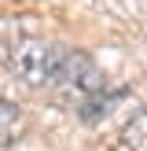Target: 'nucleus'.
I'll return each instance as SVG.
<instances>
[{
  "label": "nucleus",
  "mask_w": 147,
  "mask_h": 151,
  "mask_svg": "<svg viewBox=\"0 0 147 151\" xmlns=\"http://www.w3.org/2000/svg\"><path fill=\"white\" fill-rule=\"evenodd\" d=\"M59 59H63V44H48V41H37V37H22L15 44L11 59V74L22 81V85L37 88V85H51L59 70Z\"/></svg>",
  "instance_id": "1"
},
{
  "label": "nucleus",
  "mask_w": 147,
  "mask_h": 151,
  "mask_svg": "<svg viewBox=\"0 0 147 151\" xmlns=\"http://www.w3.org/2000/svg\"><path fill=\"white\" fill-rule=\"evenodd\" d=\"M51 85H59V92L66 100H88L92 92L103 88V70L96 66V59L88 52L63 48V59H59V70H55Z\"/></svg>",
  "instance_id": "2"
},
{
  "label": "nucleus",
  "mask_w": 147,
  "mask_h": 151,
  "mask_svg": "<svg viewBox=\"0 0 147 151\" xmlns=\"http://www.w3.org/2000/svg\"><path fill=\"white\" fill-rule=\"evenodd\" d=\"M22 107L11 100H0V151H7L15 140L22 137Z\"/></svg>",
  "instance_id": "3"
},
{
  "label": "nucleus",
  "mask_w": 147,
  "mask_h": 151,
  "mask_svg": "<svg viewBox=\"0 0 147 151\" xmlns=\"http://www.w3.org/2000/svg\"><path fill=\"white\" fill-rule=\"evenodd\" d=\"M118 96H121V92H103V88H99V92H92L88 100H81L77 118H81V122H88V125H92V122H99V118L110 111V103H114Z\"/></svg>",
  "instance_id": "4"
},
{
  "label": "nucleus",
  "mask_w": 147,
  "mask_h": 151,
  "mask_svg": "<svg viewBox=\"0 0 147 151\" xmlns=\"http://www.w3.org/2000/svg\"><path fill=\"white\" fill-rule=\"evenodd\" d=\"M19 41H22V33L15 29V22H4V19H0V63L11 59V52H15Z\"/></svg>",
  "instance_id": "5"
}]
</instances>
